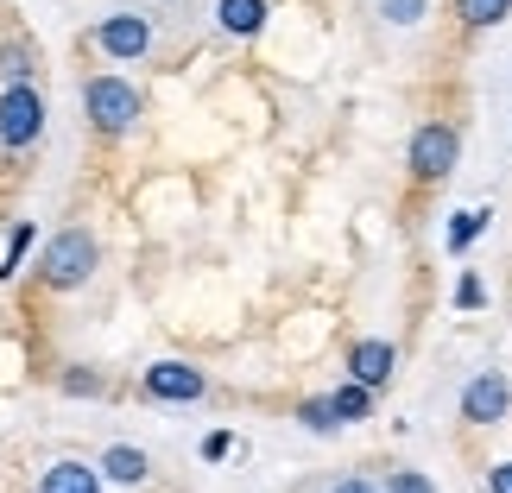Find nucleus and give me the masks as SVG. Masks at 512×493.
Returning <instances> with one entry per match:
<instances>
[{
  "label": "nucleus",
  "mask_w": 512,
  "mask_h": 493,
  "mask_svg": "<svg viewBox=\"0 0 512 493\" xmlns=\"http://www.w3.org/2000/svg\"><path fill=\"white\" fill-rule=\"evenodd\" d=\"M32 70H38V51L32 45H0V76H7V89L13 83H32Z\"/></svg>",
  "instance_id": "obj_13"
},
{
  "label": "nucleus",
  "mask_w": 512,
  "mask_h": 493,
  "mask_svg": "<svg viewBox=\"0 0 512 493\" xmlns=\"http://www.w3.org/2000/svg\"><path fill=\"white\" fill-rule=\"evenodd\" d=\"M462 159V133L449 121H424L418 133H411V177H424V184H437V177H449Z\"/></svg>",
  "instance_id": "obj_2"
},
{
  "label": "nucleus",
  "mask_w": 512,
  "mask_h": 493,
  "mask_svg": "<svg viewBox=\"0 0 512 493\" xmlns=\"http://www.w3.org/2000/svg\"><path fill=\"white\" fill-rule=\"evenodd\" d=\"M228 449H234V437H228V430H215V437H203V462H222Z\"/></svg>",
  "instance_id": "obj_22"
},
{
  "label": "nucleus",
  "mask_w": 512,
  "mask_h": 493,
  "mask_svg": "<svg viewBox=\"0 0 512 493\" xmlns=\"http://www.w3.org/2000/svg\"><path fill=\"white\" fill-rule=\"evenodd\" d=\"M95 475H102V481H121V487H140L152 475V462H146V449H133V443H108Z\"/></svg>",
  "instance_id": "obj_9"
},
{
  "label": "nucleus",
  "mask_w": 512,
  "mask_h": 493,
  "mask_svg": "<svg viewBox=\"0 0 512 493\" xmlns=\"http://www.w3.org/2000/svg\"><path fill=\"white\" fill-rule=\"evenodd\" d=\"M456 13L468 19V26H500V19L512 13V0H456Z\"/></svg>",
  "instance_id": "obj_15"
},
{
  "label": "nucleus",
  "mask_w": 512,
  "mask_h": 493,
  "mask_svg": "<svg viewBox=\"0 0 512 493\" xmlns=\"http://www.w3.org/2000/svg\"><path fill=\"white\" fill-rule=\"evenodd\" d=\"M487 222H494V215H487V209H456V215H449V247H475V234L487 228Z\"/></svg>",
  "instance_id": "obj_14"
},
{
  "label": "nucleus",
  "mask_w": 512,
  "mask_h": 493,
  "mask_svg": "<svg viewBox=\"0 0 512 493\" xmlns=\"http://www.w3.org/2000/svg\"><path fill=\"white\" fill-rule=\"evenodd\" d=\"M386 493H437V481L418 475V468H392V475H386Z\"/></svg>",
  "instance_id": "obj_17"
},
{
  "label": "nucleus",
  "mask_w": 512,
  "mask_h": 493,
  "mask_svg": "<svg viewBox=\"0 0 512 493\" xmlns=\"http://www.w3.org/2000/svg\"><path fill=\"white\" fill-rule=\"evenodd\" d=\"M386 19H392V26H418V19H424V0H386Z\"/></svg>",
  "instance_id": "obj_20"
},
{
  "label": "nucleus",
  "mask_w": 512,
  "mask_h": 493,
  "mask_svg": "<svg viewBox=\"0 0 512 493\" xmlns=\"http://www.w3.org/2000/svg\"><path fill=\"white\" fill-rule=\"evenodd\" d=\"M89 272H95V241H89L83 228H64V234L45 247L38 279H45L51 291H76V285H89Z\"/></svg>",
  "instance_id": "obj_1"
},
{
  "label": "nucleus",
  "mask_w": 512,
  "mask_h": 493,
  "mask_svg": "<svg viewBox=\"0 0 512 493\" xmlns=\"http://www.w3.org/2000/svg\"><path fill=\"white\" fill-rule=\"evenodd\" d=\"M32 222H19L13 234H7V253H0V279H13V272H19V260H26V247H32Z\"/></svg>",
  "instance_id": "obj_16"
},
{
  "label": "nucleus",
  "mask_w": 512,
  "mask_h": 493,
  "mask_svg": "<svg viewBox=\"0 0 512 493\" xmlns=\"http://www.w3.org/2000/svg\"><path fill=\"white\" fill-rule=\"evenodd\" d=\"M64 392H89V399H95V392H102V380H95L89 367H70V373H64Z\"/></svg>",
  "instance_id": "obj_21"
},
{
  "label": "nucleus",
  "mask_w": 512,
  "mask_h": 493,
  "mask_svg": "<svg viewBox=\"0 0 512 493\" xmlns=\"http://www.w3.org/2000/svg\"><path fill=\"white\" fill-rule=\"evenodd\" d=\"M83 102H89V121L102 133H127L133 121H140V89L121 83V76H95V83L83 89Z\"/></svg>",
  "instance_id": "obj_3"
},
{
  "label": "nucleus",
  "mask_w": 512,
  "mask_h": 493,
  "mask_svg": "<svg viewBox=\"0 0 512 493\" xmlns=\"http://www.w3.org/2000/svg\"><path fill=\"white\" fill-rule=\"evenodd\" d=\"M95 45H102L108 57H146V45H152V19H140V13H114V19H102L95 26Z\"/></svg>",
  "instance_id": "obj_8"
},
{
  "label": "nucleus",
  "mask_w": 512,
  "mask_h": 493,
  "mask_svg": "<svg viewBox=\"0 0 512 493\" xmlns=\"http://www.w3.org/2000/svg\"><path fill=\"white\" fill-rule=\"evenodd\" d=\"M329 493H380V487H373L367 475H348V481H336V487H329Z\"/></svg>",
  "instance_id": "obj_24"
},
{
  "label": "nucleus",
  "mask_w": 512,
  "mask_h": 493,
  "mask_svg": "<svg viewBox=\"0 0 512 493\" xmlns=\"http://www.w3.org/2000/svg\"><path fill=\"white\" fill-rule=\"evenodd\" d=\"M146 392H152L159 405H196V399L209 392V380H203L190 361H152V367H146Z\"/></svg>",
  "instance_id": "obj_5"
},
{
  "label": "nucleus",
  "mask_w": 512,
  "mask_h": 493,
  "mask_svg": "<svg viewBox=\"0 0 512 493\" xmlns=\"http://www.w3.org/2000/svg\"><path fill=\"white\" fill-rule=\"evenodd\" d=\"M487 487H494V493H512V462H500V468H487Z\"/></svg>",
  "instance_id": "obj_23"
},
{
  "label": "nucleus",
  "mask_w": 512,
  "mask_h": 493,
  "mask_svg": "<svg viewBox=\"0 0 512 493\" xmlns=\"http://www.w3.org/2000/svg\"><path fill=\"white\" fill-rule=\"evenodd\" d=\"M38 493H102V475H95L89 462H51L45 475H38Z\"/></svg>",
  "instance_id": "obj_10"
},
{
  "label": "nucleus",
  "mask_w": 512,
  "mask_h": 493,
  "mask_svg": "<svg viewBox=\"0 0 512 493\" xmlns=\"http://www.w3.org/2000/svg\"><path fill=\"white\" fill-rule=\"evenodd\" d=\"M215 19H222L228 38H253V32L266 26V0H222V7H215Z\"/></svg>",
  "instance_id": "obj_11"
},
{
  "label": "nucleus",
  "mask_w": 512,
  "mask_h": 493,
  "mask_svg": "<svg viewBox=\"0 0 512 493\" xmlns=\"http://www.w3.org/2000/svg\"><path fill=\"white\" fill-rule=\"evenodd\" d=\"M487 304V285L475 279V272H462V279H456V310H481Z\"/></svg>",
  "instance_id": "obj_19"
},
{
  "label": "nucleus",
  "mask_w": 512,
  "mask_h": 493,
  "mask_svg": "<svg viewBox=\"0 0 512 493\" xmlns=\"http://www.w3.org/2000/svg\"><path fill=\"white\" fill-rule=\"evenodd\" d=\"M298 418H304V430H336V405H329V399H304Z\"/></svg>",
  "instance_id": "obj_18"
},
{
  "label": "nucleus",
  "mask_w": 512,
  "mask_h": 493,
  "mask_svg": "<svg viewBox=\"0 0 512 493\" xmlns=\"http://www.w3.org/2000/svg\"><path fill=\"white\" fill-rule=\"evenodd\" d=\"M329 405H336V424H361L367 411H373V392L354 386V380H342L336 392H329Z\"/></svg>",
  "instance_id": "obj_12"
},
{
  "label": "nucleus",
  "mask_w": 512,
  "mask_h": 493,
  "mask_svg": "<svg viewBox=\"0 0 512 493\" xmlns=\"http://www.w3.org/2000/svg\"><path fill=\"white\" fill-rule=\"evenodd\" d=\"M38 133H45V102H38L32 83H13L7 95H0V146H32Z\"/></svg>",
  "instance_id": "obj_4"
},
{
  "label": "nucleus",
  "mask_w": 512,
  "mask_h": 493,
  "mask_svg": "<svg viewBox=\"0 0 512 493\" xmlns=\"http://www.w3.org/2000/svg\"><path fill=\"white\" fill-rule=\"evenodd\" d=\"M392 367H399V348L380 342V335H367V342H354L348 348V380L354 386H367V392H380L392 380Z\"/></svg>",
  "instance_id": "obj_7"
},
{
  "label": "nucleus",
  "mask_w": 512,
  "mask_h": 493,
  "mask_svg": "<svg viewBox=\"0 0 512 493\" xmlns=\"http://www.w3.org/2000/svg\"><path fill=\"white\" fill-rule=\"evenodd\" d=\"M506 405H512L506 373H475V380L462 386V418H468V424H500Z\"/></svg>",
  "instance_id": "obj_6"
}]
</instances>
